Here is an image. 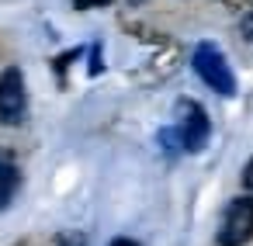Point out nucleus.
<instances>
[{
    "instance_id": "f257e3e1",
    "label": "nucleus",
    "mask_w": 253,
    "mask_h": 246,
    "mask_svg": "<svg viewBox=\"0 0 253 246\" xmlns=\"http://www.w3.org/2000/svg\"><path fill=\"white\" fill-rule=\"evenodd\" d=\"M194 73L215 90V94H222V97H232L236 94V77H232V70H229V63H225V56L211 45V42H201L198 49H194Z\"/></svg>"
},
{
    "instance_id": "f03ea898",
    "label": "nucleus",
    "mask_w": 253,
    "mask_h": 246,
    "mask_svg": "<svg viewBox=\"0 0 253 246\" xmlns=\"http://www.w3.org/2000/svg\"><path fill=\"white\" fill-rule=\"evenodd\" d=\"M250 236H253V198L243 194L225 205L215 239H218V246H243Z\"/></svg>"
},
{
    "instance_id": "7ed1b4c3",
    "label": "nucleus",
    "mask_w": 253,
    "mask_h": 246,
    "mask_svg": "<svg viewBox=\"0 0 253 246\" xmlns=\"http://www.w3.org/2000/svg\"><path fill=\"white\" fill-rule=\"evenodd\" d=\"M177 115H180V122H177L180 146H184L187 153H201V149L208 146V135H211V122H208L205 108H201L198 101H180V104H177Z\"/></svg>"
},
{
    "instance_id": "20e7f679",
    "label": "nucleus",
    "mask_w": 253,
    "mask_h": 246,
    "mask_svg": "<svg viewBox=\"0 0 253 246\" xmlns=\"http://www.w3.org/2000/svg\"><path fill=\"white\" fill-rule=\"evenodd\" d=\"M25 77L18 66H7L4 73H0V122L4 125H21L25 118Z\"/></svg>"
},
{
    "instance_id": "39448f33",
    "label": "nucleus",
    "mask_w": 253,
    "mask_h": 246,
    "mask_svg": "<svg viewBox=\"0 0 253 246\" xmlns=\"http://www.w3.org/2000/svg\"><path fill=\"white\" fill-rule=\"evenodd\" d=\"M18 187H21V173H18V166H14V163H0V211H4V208L14 201Z\"/></svg>"
},
{
    "instance_id": "423d86ee",
    "label": "nucleus",
    "mask_w": 253,
    "mask_h": 246,
    "mask_svg": "<svg viewBox=\"0 0 253 246\" xmlns=\"http://www.w3.org/2000/svg\"><path fill=\"white\" fill-rule=\"evenodd\" d=\"M73 4H77L80 11H90V7H108L111 0H73Z\"/></svg>"
},
{
    "instance_id": "0eeeda50",
    "label": "nucleus",
    "mask_w": 253,
    "mask_h": 246,
    "mask_svg": "<svg viewBox=\"0 0 253 246\" xmlns=\"http://www.w3.org/2000/svg\"><path fill=\"white\" fill-rule=\"evenodd\" d=\"M243 184H246V191H253V160H250L246 170H243Z\"/></svg>"
},
{
    "instance_id": "6e6552de",
    "label": "nucleus",
    "mask_w": 253,
    "mask_h": 246,
    "mask_svg": "<svg viewBox=\"0 0 253 246\" xmlns=\"http://www.w3.org/2000/svg\"><path fill=\"white\" fill-rule=\"evenodd\" d=\"M111 246H139L135 239H125V236H118V239H111Z\"/></svg>"
},
{
    "instance_id": "1a4fd4ad",
    "label": "nucleus",
    "mask_w": 253,
    "mask_h": 246,
    "mask_svg": "<svg viewBox=\"0 0 253 246\" xmlns=\"http://www.w3.org/2000/svg\"><path fill=\"white\" fill-rule=\"evenodd\" d=\"M243 32H246V35L253 39V18H250V21H243Z\"/></svg>"
},
{
    "instance_id": "9d476101",
    "label": "nucleus",
    "mask_w": 253,
    "mask_h": 246,
    "mask_svg": "<svg viewBox=\"0 0 253 246\" xmlns=\"http://www.w3.org/2000/svg\"><path fill=\"white\" fill-rule=\"evenodd\" d=\"M128 4H132V7H135V4H142V0H128Z\"/></svg>"
}]
</instances>
